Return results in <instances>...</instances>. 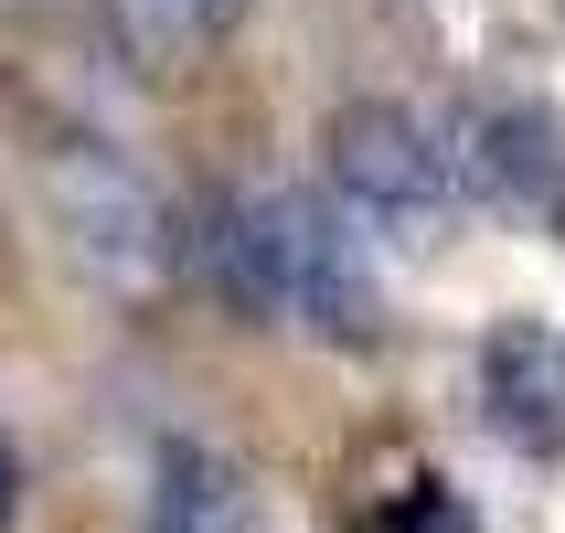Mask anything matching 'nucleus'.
<instances>
[{"mask_svg":"<svg viewBox=\"0 0 565 533\" xmlns=\"http://www.w3.org/2000/svg\"><path fill=\"white\" fill-rule=\"evenodd\" d=\"M182 256L214 278V299L235 320H299L320 342H374L384 331L374 256L320 192H214L192 214Z\"/></svg>","mask_w":565,"mask_h":533,"instance_id":"f257e3e1","label":"nucleus"},{"mask_svg":"<svg viewBox=\"0 0 565 533\" xmlns=\"http://www.w3.org/2000/svg\"><path fill=\"white\" fill-rule=\"evenodd\" d=\"M43 203H54L64 256L107 288H160V267L192 246L171 224V203H160V182L107 139H54L43 150Z\"/></svg>","mask_w":565,"mask_h":533,"instance_id":"f03ea898","label":"nucleus"},{"mask_svg":"<svg viewBox=\"0 0 565 533\" xmlns=\"http://www.w3.org/2000/svg\"><path fill=\"white\" fill-rule=\"evenodd\" d=\"M320 160H331V192H342L352 224H374L395 246H438L448 214H459V171H448V139L406 107H342V118L320 128Z\"/></svg>","mask_w":565,"mask_h":533,"instance_id":"7ed1b4c3","label":"nucleus"},{"mask_svg":"<svg viewBox=\"0 0 565 533\" xmlns=\"http://www.w3.org/2000/svg\"><path fill=\"white\" fill-rule=\"evenodd\" d=\"M438 139H448V171H459L470 203H491V214H565V128L544 107L470 96Z\"/></svg>","mask_w":565,"mask_h":533,"instance_id":"20e7f679","label":"nucleus"},{"mask_svg":"<svg viewBox=\"0 0 565 533\" xmlns=\"http://www.w3.org/2000/svg\"><path fill=\"white\" fill-rule=\"evenodd\" d=\"M480 406H491V438L502 448L565 459V342L544 320H502L480 342Z\"/></svg>","mask_w":565,"mask_h":533,"instance_id":"39448f33","label":"nucleus"},{"mask_svg":"<svg viewBox=\"0 0 565 533\" xmlns=\"http://www.w3.org/2000/svg\"><path fill=\"white\" fill-rule=\"evenodd\" d=\"M150 533H267V502L224 448L171 438L150 459Z\"/></svg>","mask_w":565,"mask_h":533,"instance_id":"423d86ee","label":"nucleus"},{"mask_svg":"<svg viewBox=\"0 0 565 533\" xmlns=\"http://www.w3.org/2000/svg\"><path fill=\"white\" fill-rule=\"evenodd\" d=\"M384 533H480V523L459 512V491H448V480H416L406 502L384 512Z\"/></svg>","mask_w":565,"mask_h":533,"instance_id":"0eeeda50","label":"nucleus"},{"mask_svg":"<svg viewBox=\"0 0 565 533\" xmlns=\"http://www.w3.org/2000/svg\"><path fill=\"white\" fill-rule=\"evenodd\" d=\"M11 512H22V459H11V438H0V533H11Z\"/></svg>","mask_w":565,"mask_h":533,"instance_id":"6e6552de","label":"nucleus"},{"mask_svg":"<svg viewBox=\"0 0 565 533\" xmlns=\"http://www.w3.org/2000/svg\"><path fill=\"white\" fill-rule=\"evenodd\" d=\"M182 11H192V22H203V32H224V22H235V11H246V0H182Z\"/></svg>","mask_w":565,"mask_h":533,"instance_id":"1a4fd4ad","label":"nucleus"}]
</instances>
